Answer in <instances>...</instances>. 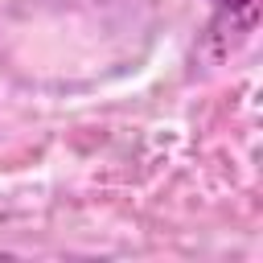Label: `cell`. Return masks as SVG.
I'll list each match as a JSON object with an SVG mask.
<instances>
[{
	"label": "cell",
	"instance_id": "1",
	"mask_svg": "<svg viewBox=\"0 0 263 263\" xmlns=\"http://www.w3.org/2000/svg\"><path fill=\"white\" fill-rule=\"evenodd\" d=\"M214 4H218L222 12H238V16H247V21H251L255 8H259V0H214Z\"/></svg>",
	"mask_w": 263,
	"mask_h": 263
}]
</instances>
